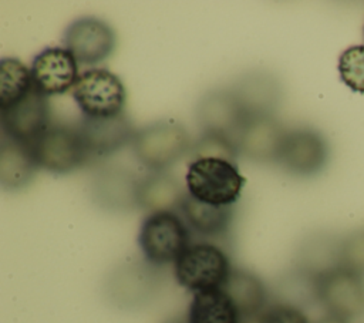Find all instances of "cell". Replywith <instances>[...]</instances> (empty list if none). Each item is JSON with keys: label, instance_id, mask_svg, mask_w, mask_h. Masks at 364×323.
Returning <instances> with one entry per match:
<instances>
[{"label": "cell", "instance_id": "603a6c76", "mask_svg": "<svg viewBox=\"0 0 364 323\" xmlns=\"http://www.w3.org/2000/svg\"><path fill=\"white\" fill-rule=\"evenodd\" d=\"M33 90L31 73L20 60H0V110L9 108Z\"/></svg>", "mask_w": 364, "mask_h": 323}, {"label": "cell", "instance_id": "484cf974", "mask_svg": "<svg viewBox=\"0 0 364 323\" xmlns=\"http://www.w3.org/2000/svg\"><path fill=\"white\" fill-rule=\"evenodd\" d=\"M191 159L215 157L225 158L236 162V157L239 155L237 147L233 138L218 135V134H202L189 149Z\"/></svg>", "mask_w": 364, "mask_h": 323}, {"label": "cell", "instance_id": "44dd1931", "mask_svg": "<svg viewBox=\"0 0 364 323\" xmlns=\"http://www.w3.org/2000/svg\"><path fill=\"white\" fill-rule=\"evenodd\" d=\"M179 211L189 231L203 238L223 236L233 221V206L206 203L189 194H186Z\"/></svg>", "mask_w": 364, "mask_h": 323}, {"label": "cell", "instance_id": "ba28073f", "mask_svg": "<svg viewBox=\"0 0 364 323\" xmlns=\"http://www.w3.org/2000/svg\"><path fill=\"white\" fill-rule=\"evenodd\" d=\"M30 147L37 165L51 174H70L88 164L77 127L50 125Z\"/></svg>", "mask_w": 364, "mask_h": 323}, {"label": "cell", "instance_id": "9a60e30c", "mask_svg": "<svg viewBox=\"0 0 364 323\" xmlns=\"http://www.w3.org/2000/svg\"><path fill=\"white\" fill-rule=\"evenodd\" d=\"M287 131L273 115L250 117L235 137L239 155L257 162H277Z\"/></svg>", "mask_w": 364, "mask_h": 323}, {"label": "cell", "instance_id": "f1b7e54d", "mask_svg": "<svg viewBox=\"0 0 364 323\" xmlns=\"http://www.w3.org/2000/svg\"><path fill=\"white\" fill-rule=\"evenodd\" d=\"M314 323H347V322H344V320H341V319H337V317H333V316L326 314L324 317L318 319V320H317V322H314Z\"/></svg>", "mask_w": 364, "mask_h": 323}, {"label": "cell", "instance_id": "e0dca14e", "mask_svg": "<svg viewBox=\"0 0 364 323\" xmlns=\"http://www.w3.org/2000/svg\"><path fill=\"white\" fill-rule=\"evenodd\" d=\"M247 118L259 115H273L282 100V85L279 80L263 70H253L236 80L230 87Z\"/></svg>", "mask_w": 364, "mask_h": 323}, {"label": "cell", "instance_id": "277c9868", "mask_svg": "<svg viewBox=\"0 0 364 323\" xmlns=\"http://www.w3.org/2000/svg\"><path fill=\"white\" fill-rule=\"evenodd\" d=\"M161 287L158 268L144 260H129L115 266L104 282L107 300L121 310L146 306Z\"/></svg>", "mask_w": 364, "mask_h": 323}, {"label": "cell", "instance_id": "6da1fadb", "mask_svg": "<svg viewBox=\"0 0 364 323\" xmlns=\"http://www.w3.org/2000/svg\"><path fill=\"white\" fill-rule=\"evenodd\" d=\"M246 184L236 162L205 157L191 159L185 175L186 192L198 201L218 205L233 206Z\"/></svg>", "mask_w": 364, "mask_h": 323}, {"label": "cell", "instance_id": "2e32d148", "mask_svg": "<svg viewBox=\"0 0 364 323\" xmlns=\"http://www.w3.org/2000/svg\"><path fill=\"white\" fill-rule=\"evenodd\" d=\"M328 148L323 135L310 128L287 131L277 162L291 175L310 176L323 169Z\"/></svg>", "mask_w": 364, "mask_h": 323}, {"label": "cell", "instance_id": "8fae6325", "mask_svg": "<svg viewBox=\"0 0 364 323\" xmlns=\"http://www.w3.org/2000/svg\"><path fill=\"white\" fill-rule=\"evenodd\" d=\"M0 124L3 135L31 145L50 127V104L34 88L9 108L0 110Z\"/></svg>", "mask_w": 364, "mask_h": 323}, {"label": "cell", "instance_id": "7c38bea8", "mask_svg": "<svg viewBox=\"0 0 364 323\" xmlns=\"http://www.w3.org/2000/svg\"><path fill=\"white\" fill-rule=\"evenodd\" d=\"M87 151L88 162L104 159L132 144L135 129L127 114L108 118H85L75 125Z\"/></svg>", "mask_w": 364, "mask_h": 323}, {"label": "cell", "instance_id": "4fadbf2b", "mask_svg": "<svg viewBox=\"0 0 364 323\" xmlns=\"http://www.w3.org/2000/svg\"><path fill=\"white\" fill-rule=\"evenodd\" d=\"M195 118L203 134H218L235 139L247 115L230 88H218L199 98Z\"/></svg>", "mask_w": 364, "mask_h": 323}, {"label": "cell", "instance_id": "7402d4cb", "mask_svg": "<svg viewBox=\"0 0 364 323\" xmlns=\"http://www.w3.org/2000/svg\"><path fill=\"white\" fill-rule=\"evenodd\" d=\"M186 319L188 323H245L222 287L193 293Z\"/></svg>", "mask_w": 364, "mask_h": 323}, {"label": "cell", "instance_id": "8992f818", "mask_svg": "<svg viewBox=\"0 0 364 323\" xmlns=\"http://www.w3.org/2000/svg\"><path fill=\"white\" fill-rule=\"evenodd\" d=\"M71 95L85 118H108L124 114L127 104L124 83L105 68L82 71Z\"/></svg>", "mask_w": 364, "mask_h": 323}, {"label": "cell", "instance_id": "9c48e42d", "mask_svg": "<svg viewBox=\"0 0 364 323\" xmlns=\"http://www.w3.org/2000/svg\"><path fill=\"white\" fill-rule=\"evenodd\" d=\"M64 48L78 64H97L108 58L115 50L117 36L104 20L85 16L68 24L63 34Z\"/></svg>", "mask_w": 364, "mask_h": 323}, {"label": "cell", "instance_id": "5bb4252c", "mask_svg": "<svg viewBox=\"0 0 364 323\" xmlns=\"http://www.w3.org/2000/svg\"><path fill=\"white\" fill-rule=\"evenodd\" d=\"M30 73L33 88L44 97L71 91L80 77L78 63L64 47L41 50L33 58Z\"/></svg>", "mask_w": 364, "mask_h": 323}, {"label": "cell", "instance_id": "d4e9b609", "mask_svg": "<svg viewBox=\"0 0 364 323\" xmlns=\"http://www.w3.org/2000/svg\"><path fill=\"white\" fill-rule=\"evenodd\" d=\"M338 73L350 90L364 94V46H351L340 54Z\"/></svg>", "mask_w": 364, "mask_h": 323}, {"label": "cell", "instance_id": "ffe728a7", "mask_svg": "<svg viewBox=\"0 0 364 323\" xmlns=\"http://www.w3.org/2000/svg\"><path fill=\"white\" fill-rule=\"evenodd\" d=\"M186 194L178 178L166 171H154L139 179L138 208L148 212H175L179 211Z\"/></svg>", "mask_w": 364, "mask_h": 323}, {"label": "cell", "instance_id": "4316f807", "mask_svg": "<svg viewBox=\"0 0 364 323\" xmlns=\"http://www.w3.org/2000/svg\"><path fill=\"white\" fill-rule=\"evenodd\" d=\"M338 266L364 276V231L350 233L340 240Z\"/></svg>", "mask_w": 364, "mask_h": 323}, {"label": "cell", "instance_id": "ac0fdd59", "mask_svg": "<svg viewBox=\"0 0 364 323\" xmlns=\"http://www.w3.org/2000/svg\"><path fill=\"white\" fill-rule=\"evenodd\" d=\"M222 289L230 297L243 320L255 319L270 303L263 280L250 270L233 268Z\"/></svg>", "mask_w": 364, "mask_h": 323}, {"label": "cell", "instance_id": "52a82bcc", "mask_svg": "<svg viewBox=\"0 0 364 323\" xmlns=\"http://www.w3.org/2000/svg\"><path fill=\"white\" fill-rule=\"evenodd\" d=\"M317 300L328 316L350 322L364 316V276L333 268L317 277Z\"/></svg>", "mask_w": 364, "mask_h": 323}, {"label": "cell", "instance_id": "30bf717a", "mask_svg": "<svg viewBox=\"0 0 364 323\" xmlns=\"http://www.w3.org/2000/svg\"><path fill=\"white\" fill-rule=\"evenodd\" d=\"M139 179L122 166H101L90 179V198L100 209L124 213L138 206Z\"/></svg>", "mask_w": 364, "mask_h": 323}, {"label": "cell", "instance_id": "3957f363", "mask_svg": "<svg viewBox=\"0 0 364 323\" xmlns=\"http://www.w3.org/2000/svg\"><path fill=\"white\" fill-rule=\"evenodd\" d=\"M228 253L212 242H191L173 263L176 282L193 292L219 289L232 272Z\"/></svg>", "mask_w": 364, "mask_h": 323}, {"label": "cell", "instance_id": "83f0119b", "mask_svg": "<svg viewBox=\"0 0 364 323\" xmlns=\"http://www.w3.org/2000/svg\"><path fill=\"white\" fill-rule=\"evenodd\" d=\"M247 323H311L304 310L282 303V302H272L269 303L264 310L256 316L255 319H249Z\"/></svg>", "mask_w": 364, "mask_h": 323}, {"label": "cell", "instance_id": "cb8c5ba5", "mask_svg": "<svg viewBox=\"0 0 364 323\" xmlns=\"http://www.w3.org/2000/svg\"><path fill=\"white\" fill-rule=\"evenodd\" d=\"M277 299L274 302L287 303L303 310L304 306L318 303L317 300V277L296 268L280 279L276 287Z\"/></svg>", "mask_w": 364, "mask_h": 323}, {"label": "cell", "instance_id": "7a4b0ae2", "mask_svg": "<svg viewBox=\"0 0 364 323\" xmlns=\"http://www.w3.org/2000/svg\"><path fill=\"white\" fill-rule=\"evenodd\" d=\"M138 245L144 259L159 268L175 263L191 245V231L176 212H149L141 222Z\"/></svg>", "mask_w": 364, "mask_h": 323}, {"label": "cell", "instance_id": "d6986e66", "mask_svg": "<svg viewBox=\"0 0 364 323\" xmlns=\"http://www.w3.org/2000/svg\"><path fill=\"white\" fill-rule=\"evenodd\" d=\"M40 166L31 147L1 135L0 144V184L6 191L26 188Z\"/></svg>", "mask_w": 364, "mask_h": 323}, {"label": "cell", "instance_id": "5b68a950", "mask_svg": "<svg viewBox=\"0 0 364 323\" xmlns=\"http://www.w3.org/2000/svg\"><path fill=\"white\" fill-rule=\"evenodd\" d=\"M135 158L148 169L165 171L186 155L192 147L186 129L175 121H155L135 132Z\"/></svg>", "mask_w": 364, "mask_h": 323}]
</instances>
